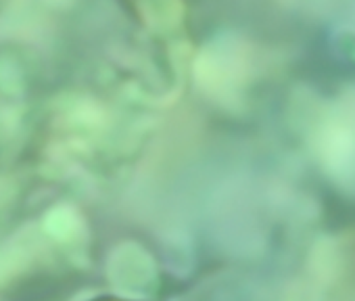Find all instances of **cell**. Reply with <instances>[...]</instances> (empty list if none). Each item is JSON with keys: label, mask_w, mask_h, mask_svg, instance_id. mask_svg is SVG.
Instances as JSON below:
<instances>
[{"label": "cell", "mask_w": 355, "mask_h": 301, "mask_svg": "<svg viewBox=\"0 0 355 301\" xmlns=\"http://www.w3.org/2000/svg\"><path fill=\"white\" fill-rule=\"evenodd\" d=\"M142 24L153 30H171L180 22V0H123Z\"/></svg>", "instance_id": "cell-1"}]
</instances>
